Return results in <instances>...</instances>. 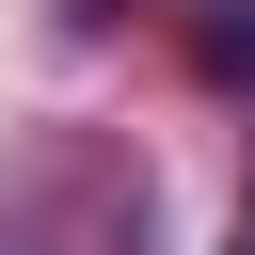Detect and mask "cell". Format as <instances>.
<instances>
[{
    "instance_id": "cell-1",
    "label": "cell",
    "mask_w": 255,
    "mask_h": 255,
    "mask_svg": "<svg viewBox=\"0 0 255 255\" xmlns=\"http://www.w3.org/2000/svg\"><path fill=\"white\" fill-rule=\"evenodd\" d=\"M191 64L223 96H255V0H191Z\"/></svg>"
},
{
    "instance_id": "cell-2",
    "label": "cell",
    "mask_w": 255,
    "mask_h": 255,
    "mask_svg": "<svg viewBox=\"0 0 255 255\" xmlns=\"http://www.w3.org/2000/svg\"><path fill=\"white\" fill-rule=\"evenodd\" d=\"M239 255H255V223H239Z\"/></svg>"
}]
</instances>
